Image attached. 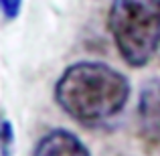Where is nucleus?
I'll return each mask as SVG.
<instances>
[{"label":"nucleus","mask_w":160,"mask_h":156,"mask_svg":"<svg viewBox=\"0 0 160 156\" xmlns=\"http://www.w3.org/2000/svg\"><path fill=\"white\" fill-rule=\"evenodd\" d=\"M132 93L128 77L99 61H77L55 83V102L63 113L85 126L103 124L126 108Z\"/></svg>","instance_id":"f257e3e1"},{"label":"nucleus","mask_w":160,"mask_h":156,"mask_svg":"<svg viewBox=\"0 0 160 156\" xmlns=\"http://www.w3.org/2000/svg\"><path fill=\"white\" fill-rule=\"evenodd\" d=\"M108 28L126 65H148L160 49V0H112Z\"/></svg>","instance_id":"f03ea898"},{"label":"nucleus","mask_w":160,"mask_h":156,"mask_svg":"<svg viewBox=\"0 0 160 156\" xmlns=\"http://www.w3.org/2000/svg\"><path fill=\"white\" fill-rule=\"evenodd\" d=\"M138 124H140V136L146 142L158 144L160 142V81L158 79L146 81L140 91Z\"/></svg>","instance_id":"7ed1b4c3"},{"label":"nucleus","mask_w":160,"mask_h":156,"mask_svg":"<svg viewBox=\"0 0 160 156\" xmlns=\"http://www.w3.org/2000/svg\"><path fill=\"white\" fill-rule=\"evenodd\" d=\"M32 156H91V152L73 132L55 128L39 138Z\"/></svg>","instance_id":"20e7f679"},{"label":"nucleus","mask_w":160,"mask_h":156,"mask_svg":"<svg viewBox=\"0 0 160 156\" xmlns=\"http://www.w3.org/2000/svg\"><path fill=\"white\" fill-rule=\"evenodd\" d=\"M14 148V128L6 113L0 112V156H12Z\"/></svg>","instance_id":"39448f33"},{"label":"nucleus","mask_w":160,"mask_h":156,"mask_svg":"<svg viewBox=\"0 0 160 156\" xmlns=\"http://www.w3.org/2000/svg\"><path fill=\"white\" fill-rule=\"evenodd\" d=\"M0 6L6 18H16L20 14V6H22V0H0Z\"/></svg>","instance_id":"423d86ee"}]
</instances>
